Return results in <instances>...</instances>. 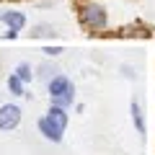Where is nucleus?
<instances>
[{
    "label": "nucleus",
    "mask_w": 155,
    "mask_h": 155,
    "mask_svg": "<svg viewBox=\"0 0 155 155\" xmlns=\"http://www.w3.org/2000/svg\"><path fill=\"white\" fill-rule=\"evenodd\" d=\"M36 127H39V132L44 134V140H49V142H54V145H57V142H62V132H60L57 127H52L47 116H41V119H39Z\"/></svg>",
    "instance_id": "423d86ee"
},
{
    "label": "nucleus",
    "mask_w": 155,
    "mask_h": 155,
    "mask_svg": "<svg viewBox=\"0 0 155 155\" xmlns=\"http://www.w3.org/2000/svg\"><path fill=\"white\" fill-rule=\"evenodd\" d=\"M21 124V106L18 104H0V129L13 132Z\"/></svg>",
    "instance_id": "7ed1b4c3"
},
{
    "label": "nucleus",
    "mask_w": 155,
    "mask_h": 155,
    "mask_svg": "<svg viewBox=\"0 0 155 155\" xmlns=\"http://www.w3.org/2000/svg\"><path fill=\"white\" fill-rule=\"evenodd\" d=\"M129 111H132V122H134V127H137V132H140V134H145V132H147V124H145V114H142V106H140L137 101H132Z\"/></svg>",
    "instance_id": "0eeeda50"
},
{
    "label": "nucleus",
    "mask_w": 155,
    "mask_h": 155,
    "mask_svg": "<svg viewBox=\"0 0 155 155\" xmlns=\"http://www.w3.org/2000/svg\"><path fill=\"white\" fill-rule=\"evenodd\" d=\"M13 72H16V75L21 78L23 83H31V80H34V70H31V65H28V62H18Z\"/></svg>",
    "instance_id": "9d476101"
},
{
    "label": "nucleus",
    "mask_w": 155,
    "mask_h": 155,
    "mask_svg": "<svg viewBox=\"0 0 155 155\" xmlns=\"http://www.w3.org/2000/svg\"><path fill=\"white\" fill-rule=\"evenodd\" d=\"M5 85H8V91H11L13 96H28V93H26V83H23L16 72H11V75H8Z\"/></svg>",
    "instance_id": "6e6552de"
},
{
    "label": "nucleus",
    "mask_w": 155,
    "mask_h": 155,
    "mask_svg": "<svg viewBox=\"0 0 155 155\" xmlns=\"http://www.w3.org/2000/svg\"><path fill=\"white\" fill-rule=\"evenodd\" d=\"M44 116L49 119V124H52V127H57L62 134H65L67 122H70V114H67V109H62V106H54V104H52V106H49V111H47Z\"/></svg>",
    "instance_id": "39448f33"
},
{
    "label": "nucleus",
    "mask_w": 155,
    "mask_h": 155,
    "mask_svg": "<svg viewBox=\"0 0 155 155\" xmlns=\"http://www.w3.org/2000/svg\"><path fill=\"white\" fill-rule=\"evenodd\" d=\"M78 21H80V26L85 31L101 34L109 28V11L98 0H80L78 3Z\"/></svg>",
    "instance_id": "f257e3e1"
},
{
    "label": "nucleus",
    "mask_w": 155,
    "mask_h": 155,
    "mask_svg": "<svg viewBox=\"0 0 155 155\" xmlns=\"http://www.w3.org/2000/svg\"><path fill=\"white\" fill-rule=\"evenodd\" d=\"M0 21L5 23L11 31H18V34H21L23 28H26L28 18H26V13H23V11H3V13H0Z\"/></svg>",
    "instance_id": "20e7f679"
},
{
    "label": "nucleus",
    "mask_w": 155,
    "mask_h": 155,
    "mask_svg": "<svg viewBox=\"0 0 155 155\" xmlns=\"http://www.w3.org/2000/svg\"><path fill=\"white\" fill-rule=\"evenodd\" d=\"M3 39H18V31H11V28H8V31L3 34Z\"/></svg>",
    "instance_id": "f8f14e48"
},
{
    "label": "nucleus",
    "mask_w": 155,
    "mask_h": 155,
    "mask_svg": "<svg viewBox=\"0 0 155 155\" xmlns=\"http://www.w3.org/2000/svg\"><path fill=\"white\" fill-rule=\"evenodd\" d=\"M54 34H57V31L49 26V23H39V26L31 28V36H34V39H52Z\"/></svg>",
    "instance_id": "1a4fd4ad"
},
{
    "label": "nucleus",
    "mask_w": 155,
    "mask_h": 155,
    "mask_svg": "<svg viewBox=\"0 0 155 155\" xmlns=\"http://www.w3.org/2000/svg\"><path fill=\"white\" fill-rule=\"evenodd\" d=\"M47 88H49V98L54 106H62V109H70L72 106V101H75V85H72V80L67 75H52Z\"/></svg>",
    "instance_id": "f03ea898"
},
{
    "label": "nucleus",
    "mask_w": 155,
    "mask_h": 155,
    "mask_svg": "<svg viewBox=\"0 0 155 155\" xmlns=\"http://www.w3.org/2000/svg\"><path fill=\"white\" fill-rule=\"evenodd\" d=\"M41 52H44L47 57H57V54H62V52H65V49H62L60 44H54V47L49 44V47H44V49H41Z\"/></svg>",
    "instance_id": "9b49d317"
}]
</instances>
